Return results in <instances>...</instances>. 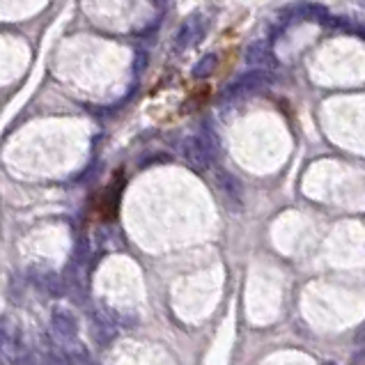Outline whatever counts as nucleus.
Listing matches in <instances>:
<instances>
[{"label": "nucleus", "mask_w": 365, "mask_h": 365, "mask_svg": "<svg viewBox=\"0 0 365 365\" xmlns=\"http://www.w3.org/2000/svg\"><path fill=\"white\" fill-rule=\"evenodd\" d=\"M205 30H207V19L196 14V17H191L189 21H184L182 24L180 32H177V44H180L182 48L198 44V41L203 39Z\"/></svg>", "instance_id": "obj_5"}, {"label": "nucleus", "mask_w": 365, "mask_h": 365, "mask_svg": "<svg viewBox=\"0 0 365 365\" xmlns=\"http://www.w3.org/2000/svg\"><path fill=\"white\" fill-rule=\"evenodd\" d=\"M216 67H218V55L207 53L205 58H200L196 64H193V76H196V78H207V76H212L214 71H216Z\"/></svg>", "instance_id": "obj_10"}, {"label": "nucleus", "mask_w": 365, "mask_h": 365, "mask_svg": "<svg viewBox=\"0 0 365 365\" xmlns=\"http://www.w3.org/2000/svg\"><path fill=\"white\" fill-rule=\"evenodd\" d=\"M88 365H99V363H95V361H88Z\"/></svg>", "instance_id": "obj_11"}, {"label": "nucleus", "mask_w": 365, "mask_h": 365, "mask_svg": "<svg viewBox=\"0 0 365 365\" xmlns=\"http://www.w3.org/2000/svg\"><path fill=\"white\" fill-rule=\"evenodd\" d=\"M182 156H184L186 166L191 170H196V173H203V170L209 168V163L214 159L212 152L203 142V138H186L182 142Z\"/></svg>", "instance_id": "obj_2"}, {"label": "nucleus", "mask_w": 365, "mask_h": 365, "mask_svg": "<svg viewBox=\"0 0 365 365\" xmlns=\"http://www.w3.org/2000/svg\"><path fill=\"white\" fill-rule=\"evenodd\" d=\"M41 365H74L69 354H64L58 345H51L48 342L46 349L41 352Z\"/></svg>", "instance_id": "obj_9"}, {"label": "nucleus", "mask_w": 365, "mask_h": 365, "mask_svg": "<svg viewBox=\"0 0 365 365\" xmlns=\"http://www.w3.org/2000/svg\"><path fill=\"white\" fill-rule=\"evenodd\" d=\"M120 196H122V177H118L109 189H106V196H104V203H102V212L106 218H113L118 212V203H120Z\"/></svg>", "instance_id": "obj_8"}, {"label": "nucleus", "mask_w": 365, "mask_h": 365, "mask_svg": "<svg viewBox=\"0 0 365 365\" xmlns=\"http://www.w3.org/2000/svg\"><path fill=\"white\" fill-rule=\"evenodd\" d=\"M269 81H271V76H269V71H264V69L246 71V74L234 78V81L223 90V99L248 97V95H253V92H260L267 88Z\"/></svg>", "instance_id": "obj_1"}, {"label": "nucleus", "mask_w": 365, "mask_h": 365, "mask_svg": "<svg viewBox=\"0 0 365 365\" xmlns=\"http://www.w3.org/2000/svg\"><path fill=\"white\" fill-rule=\"evenodd\" d=\"M216 189L221 193V198H223L225 207H230V209H241L243 207V196H241V182L237 177H232L230 173H225V170H218L216 175Z\"/></svg>", "instance_id": "obj_3"}, {"label": "nucleus", "mask_w": 365, "mask_h": 365, "mask_svg": "<svg viewBox=\"0 0 365 365\" xmlns=\"http://www.w3.org/2000/svg\"><path fill=\"white\" fill-rule=\"evenodd\" d=\"M32 281L37 283L44 292H48V294H53V297L62 294V283L53 271H39V269L32 271Z\"/></svg>", "instance_id": "obj_7"}, {"label": "nucleus", "mask_w": 365, "mask_h": 365, "mask_svg": "<svg viewBox=\"0 0 365 365\" xmlns=\"http://www.w3.org/2000/svg\"><path fill=\"white\" fill-rule=\"evenodd\" d=\"M246 62L250 64V67L264 69V71L271 69L276 64L274 53H271L267 41H253V44L246 48Z\"/></svg>", "instance_id": "obj_6"}, {"label": "nucleus", "mask_w": 365, "mask_h": 365, "mask_svg": "<svg viewBox=\"0 0 365 365\" xmlns=\"http://www.w3.org/2000/svg\"><path fill=\"white\" fill-rule=\"evenodd\" d=\"M51 328L60 340H74L78 335V319L67 310V308H53Z\"/></svg>", "instance_id": "obj_4"}]
</instances>
